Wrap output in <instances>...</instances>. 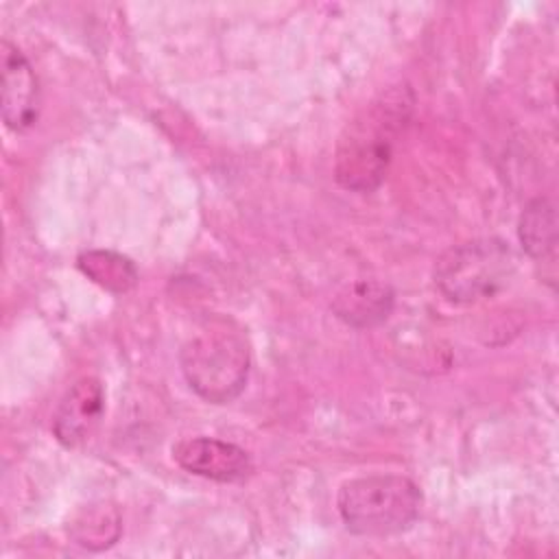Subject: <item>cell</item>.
Listing matches in <instances>:
<instances>
[{
    "label": "cell",
    "mask_w": 559,
    "mask_h": 559,
    "mask_svg": "<svg viewBox=\"0 0 559 559\" xmlns=\"http://www.w3.org/2000/svg\"><path fill=\"white\" fill-rule=\"evenodd\" d=\"M413 103L408 85H393L347 122L334 155V177L345 190L371 192L382 183L393 146L411 122Z\"/></svg>",
    "instance_id": "cell-1"
},
{
    "label": "cell",
    "mask_w": 559,
    "mask_h": 559,
    "mask_svg": "<svg viewBox=\"0 0 559 559\" xmlns=\"http://www.w3.org/2000/svg\"><path fill=\"white\" fill-rule=\"evenodd\" d=\"M345 526L365 537H384L406 531L419 515V487L397 474H371L341 485L336 498Z\"/></svg>",
    "instance_id": "cell-2"
},
{
    "label": "cell",
    "mask_w": 559,
    "mask_h": 559,
    "mask_svg": "<svg viewBox=\"0 0 559 559\" xmlns=\"http://www.w3.org/2000/svg\"><path fill=\"white\" fill-rule=\"evenodd\" d=\"M179 365L199 397L212 404H227L247 384L249 347L238 332L225 325H210L183 343Z\"/></svg>",
    "instance_id": "cell-3"
},
{
    "label": "cell",
    "mask_w": 559,
    "mask_h": 559,
    "mask_svg": "<svg viewBox=\"0 0 559 559\" xmlns=\"http://www.w3.org/2000/svg\"><path fill=\"white\" fill-rule=\"evenodd\" d=\"M515 271V253L498 238H476L443 251L435 264V286L456 304L493 297Z\"/></svg>",
    "instance_id": "cell-4"
},
{
    "label": "cell",
    "mask_w": 559,
    "mask_h": 559,
    "mask_svg": "<svg viewBox=\"0 0 559 559\" xmlns=\"http://www.w3.org/2000/svg\"><path fill=\"white\" fill-rule=\"evenodd\" d=\"M173 459L186 472L218 483L245 480L253 469L251 456L242 448L214 437H190L177 441L173 445Z\"/></svg>",
    "instance_id": "cell-5"
},
{
    "label": "cell",
    "mask_w": 559,
    "mask_h": 559,
    "mask_svg": "<svg viewBox=\"0 0 559 559\" xmlns=\"http://www.w3.org/2000/svg\"><path fill=\"white\" fill-rule=\"evenodd\" d=\"M2 118L13 131H26L39 116V83L24 52L2 39Z\"/></svg>",
    "instance_id": "cell-6"
},
{
    "label": "cell",
    "mask_w": 559,
    "mask_h": 559,
    "mask_svg": "<svg viewBox=\"0 0 559 559\" xmlns=\"http://www.w3.org/2000/svg\"><path fill=\"white\" fill-rule=\"evenodd\" d=\"M105 413V391L98 378L76 380L61 397L55 417L52 432L66 448L85 443L100 426Z\"/></svg>",
    "instance_id": "cell-7"
},
{
    "label": "cell",
    "mask_w": 559,
    "mask_h": 559,
    "mask_svg": "<svg viewBox=\"0 0 559 559\" xmlns=\"http://www.w3.org/2000/svg\"><path fill=\"white\" fill-rule=\"evenodd\" d=\"M395 293L380 280H354L332 297L334 314L352 328H373L389 319Z\"/></svg>",
    "instance_id": "cell-8"
},
{
    "label": "cell",
    "mask_w": 559,
    "mask_h": 559,
    "mask_svg": "<svg viewBox=\"0 0 559 559\" xmlns=\"http://www.w3.org/2000/svg\"><path fill=\"white\" fill-rule=\"evenodd\" d=\"M122 520L111 502L98 500L81 507L68 522V535L87 550H105L120 537Z\"/></svg>",
    "instance_id": "cell-9"
},
{
    "label": "cell",
    "mask_w": 559,
    "mask_h": 559,
    "mask_svg": "<svg viewBox=\"0 0 559 559\" xmlns=\"http://www.w3.org/2000/svg\"><path fill=\"white\" fill-rule=\"evenodd\" d=\"M76 266L100 288L122 295L138 284L135 264L116 251L109 249H90L76 258Z\"/></svg>",
    "instance_id": "cell-10"
},
{
    "label": "cell",
    "mask_w": 559,
    "mask_h": 559,
    "mask_svg": "<svg viewBox=\"0 0 559 559\" xmlns=\"http://www.w3.org/2000/svg\"><path fill=\"white\" fill-rule=\"evenodd\" d=\"M522 249L531 258H546L557 245V210L548 199H533L518 223Z\"/></svg>",
    "instance_id": "cell-11"
}]
</instances>
